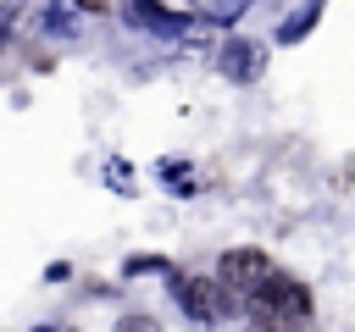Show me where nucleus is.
I'll list each match as a JSON object with an SVG mask.
<instances>
[{
    "label": "nucleus",
    "instance_id": "f257e3e1",
    "mask_svg": "<svg viewBox=\"0 0 355 332\" xmlns=\"http://www.w3.org/2000/svg\"><path fill=\"white\" fill-rule=\"evenodd\" d=\"M244 310H250V321H272V326H283V332H300V326L316 315V299H311V288H305L300 277L272 271L261 288L244 293Z\"/></svg>",
    "mask_w": 355,
    "mask_h": 332
},
{
    "label": "nucleus",
    "instance_id": "f03ea898",
    "mask_svg": "<svg viewBox=\"0 0 355 332\" xmlns=\"http://www.w3.org/2000/svg\"><path fill=\"white\" fill-rule=\"evenodd\" d=\"M172 282V299H178V310L194 321V326H216L227 310H233V293L216 282V277H205V271H166Z\"/></svg>",
    "mask_w": 355,
    "mask_h": 332
},
{
    "label": "nucleus",
    "instance_id": "7ed1b4c3",
    "mask_svg": "<svg viewBox=\"0 0 355 332\" xmlns=\"http://www.w3.org/2000/svg\"><path fill=\"white\" fill-rule=\"evenodd\" d=\"M277 266H272V255L266 249H255V243H239V249H222V260H216V282L233 293V299H244L250 288H261L266 277H272Z\"/></svg>",
    "mask_w": 355,
    "mask_h": 332
},
{
    "label": "nucleus",
    "instance_id": "20e7f679",
    "mask_svg": "<svg viewBox=\"0 0 355 332\" xmlns=\"http://www.w3.org/2000/svg\"><path fill=\"white\" fill-rule=\"evenodd\" d=\"M227 77H239V83H250V77H261V66H266V50L261 44H250V39H227L222 44V61H216Z\"/></svg>",
    "mask_w": 355,
    "mask_h": 332
},
{
    "label": "nucleus",
    "instance_id": "39448f33",
    "mask_svg": "<svg viewBox=\"0 0 355 332\" xmlns=\"http://www.w3.org/2000/svg\"><path fill=\"white\" fill-rule=\"evenodd\" d=\"M111 332H161V321H155V315H144V310H128Z\"/></svg>",
    "mask_w": 355,
    "mask_h": 332
},
{
    "label": "nucleus",
    "instance_id": "423d86ee",
    "mask_svg": "<svg viewBox=\"0 0 355 332\" xmlns=\"http://www.w3.org/2000/svg\"><path fill=\"white\" fill-rule=\"evenodd\" d=\"M72 11H83V17H111V0H72Z\"/></svg>",
    "mask_w": 355,
    "mask_h": 332
},
{
    "label": "nucleus",
    "instance_id": "0eeeda50",
    "mask_svg": "<svg viewBox=\"0 0 355 332\" xmlns=\"http://www.w3.org/2000/svg\"><path fill=\"white\" fill-rule=\"evenodd\" d=\"M194 6H200L205 17H233V6H239V0H194Z\"/></svg>",
    "mask_w": 355,
    "mask_h": 332
},
{
    "label": "nucleus",
    "instance_id": "6e6552de",
    "mask_svg": "<svg viewBox=\"0 0 355 332\" xmlns=\"http://www.w3.org/2000/svg\"><path fill=\"white\" fill-rule=\"evenodd\" d=\"M250 332H283V326H272V321H250Z\"/></svg>",
    "mask_w": 355,
    "mask_h": 332
}]
</instances>
